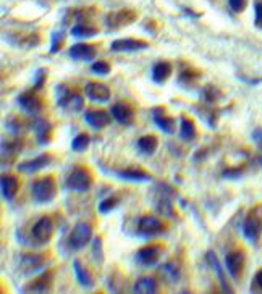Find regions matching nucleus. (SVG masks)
I'll return each instance as SVG.
<instances>
[{
  "label": "nucleus",
  "instance_id": "nucleus-1",
  "mask_svg": "<svg viewBox=\"0 0 262 294\" xmlns=\"http://www.w3.org/2000/svg\"><path fill=\"white\" fill-rule=\"evenodd\" d=\"M31 195H32V199H34V202L37 204H51L57 195V186H55L54 178L47 176V178L37 179V181L32 183Z\"/></svg>",
  "mask_w": 262,
  "mask_h": 294
},
{
  "label": "nucleus",
  "instance_id": "nucleus-2",
  "mask_svg": "<svg viewBox=\"0 0 262 294\" xmlns=\"http://www.w3.org/2000/svg\"><path fill=\"white\" fill-rule=\"evenodd\" d=\"M93 238V228L84 222H79L73 226V230L68 236V248L71 251H81L86 248V244Z\"/></svg>",
  "mask_w": 262,
  "mask_h": 294
},
{
  "label": "nucleus",
  "instance_id": "nucleus-3",
  "mask_svg": "<svg viewBox=\"0 0 262 294\" xmlns=\"http://www.w3.org/2000/svg\"><path fill=\"white\" fill-rule=\"evenodd\" d=\"M163 231H165V226L162 225V222L157 217L144 215L139 218L138 234L143 236V238H155V236H160Z\"/></svg>",
  "mask_w": 262,
  "mask_h": 294
},
{
  "label": "nucleus",
  "instance_id": "nucleus-4",
  "mask_svg": "<svg viewBox=\"0 0 262 294\" xmlns=\"http://www.w3.org/2000/svg\"><path fill=\"white\" fill-rule=\"evenodd\" d=\"M65 184H67L70 191L86 192L89 187H91V175H89V171H86L84 168H76L70 173Z\"/></svg>",
  "mask_w": 262,
  "mask_h": 294
},
{
  "label": "nucleus",
  "instance_id": "nucleus-5",
  "mask_svg": "<svg viewBox=\"0 0 262 294\" xmlns=\"http://www.w3.org/2000/svg\"><path fill=\"white\" fill-rule=\"evenodd\" d=\"M54 234V223L49 217L39 218L31 230V236L37 244H47Z\"/></svg>",
  "mask_w": 262,
  "mask_h": 294
},
{
  "label": "nucleus",
  "instance_id": "nucleus-6",
  "mask_svg": "<svg viewBox=\"0 0 262 294\" xmlns=\"http://www.w3.org/2000/svg\"><path fill=\"white\" fill-rule=\"evenodd\" d=\"M262 233V217L257 212H251L243 223V234L249 242H256Z\"/></svg>",
  "mask_w": 262,
  "mask_h": 294
},
{
  "label": "nucleus",
  "instance_id": "nucleus-7",
  "mask_svg": "<svg viewBox=\"0 0 262 294\" xmlns=\"http://www.w3.org/2000/svg\"><path fill=\"white\" fill-rule=\"evenodd\" d=\"M243 265H244V256L240 251H233L228 252L225 257V268L227 272L230 273V276L233 280H238L240 275L243 272Z\"/></svg>",
  "mask_w": 262,
  "mask_h": 294
},
{
  "label": "nucleus",
  "instance_id": "nucleus-8",
  "mask_svg": "<svg viewBox=\"0 0 262 294\" xmlns=\"http://www.w3.org/2000/svg\"><path fill=\"white\" fill-rule=\"evenodd\" d=\"M84 94L93 102H107L110 99V89L102 83H88L84 86Z\"/></svg>",
  "mask_w": 262,
  "mask_h": 294
},
{
  "label": "nucleus",
  "instance_id": "nucleus-9",
  "mask_svg": "<svg viewBox=\"0 0 262 294\" xmlns=\"http://www.w3.org/2000/svg\"><path fill=\"white\" fill-rule=\"evenodd\" d=\"M147 48V42L138 39H117L110 44L112 52H138Z\"/></svg>",
  "mask_w": 262,
  "mask_h": 294
},
{
  "label": "nucleus",
  "instance_id": "nucleus-10",
  "mask_svg": "<svg viewBox=\"0 0 262 294\" xmlns=\"http://www.w3.org/2000/svg\"><path fill=\"white\" fill-rule=\"evenodd\" d=\"M110 120L112 115L104 110H88L84 113V121L94 129H104L105 126L110 125Z\"/></svg>",
  "mask_w": 262,
  "mask_h": 294
},
{
  "label": "nucleus",
  "instance_id": "nucleus-11",
  "mask_svg": "<svg viewBox=\"0 0 262 294\" xmlns=\"http://www.w3.org/2000/svg\"><path fill=\"white\" fill-rule=\"evenodd\" d=\"M160 259V248L157 246H146L136 252V262L143 267H152Z\"/></svg>",
  "mask_w": 262,
  "mask_h": 294
},
{
  "label": "nucleus",
  "instance_id": "nucleus-12",
  "mask_svg": "<svg viewBox=\"0 0 262 294\" xmlns=\"http://www.w3.org/2000/svg\"><path fill=\"white\" fill-rule=\"evenodd\" d=\"M206 260H207V264L212 267V270H214V273L217 275L220 286H222V291H225V292H233V288L230 286V284H228L227 276H225V273H224V268H222V265H220L219 259H217V256L214 254V252H210V251H209L207 254H206Z\"/></svg>",
  "mask_w": 262,
  "mask_h": 294
},
{
  "label": "nucleus",
  "instance_id": "nucleus-13",
  "mask_svg": "<svg viewBox=\"0 0 262 294\" xmlns=\"http://www.w3.org/2000/svg\"><path fill=\"white\" fill-rule=\"evenodd\" d=\"M18 104L24 112L29 113V115H37L39 112H42V102H40V99H37L32 92L21 94L18 97Z\"/></svg>",
  "mask_w": 262,
  "mask_h": 294
},
{
  "label": "nucleus",
  "instance_id": "nucleus-14",
  "mask_svg": "<svg viewBox=\"0 0 262 294\" xmlns=\"http://www.w3.org/2000/svg\"><path fill=\"white\" fill-rule=\"evenodd\" d=\"M68 55L76 62H89V60H94L96 48L89 44H75L70 47Z\"/></svg>",
  "mask_w": 262,
  "mask_h": 294
},
{
  "label": "nucleus",
  "instance_id": "nucleus-15",
  "mask_svg": "<svg viewBox=\"0 0 262 294\" xmlns=\"http://www.w3.org/2000/svg\"><path fill=\"white\" fill-rule=\"evenodd\" d=\"M165 110L162 109H154L152 110V118H154V123L157 125V128L160 129V131H163L165 134H173L175 133V120L167 117L165 113H163Z\"/></svg>",
  "mask_w": 262,
  "mask_h": 294
},
{
  "label": "nucleus",
  "instance_id": "nucleus-16",
  "mask_svg": "<svg viewBox=\"0 0 262 294\" xmlns=\"http://www.w3.org/2000/svg\"><path fill=\"white\" fill-rule=\"evenodd\" d=\"M51 155L47 154H42L39 155V157L32 159V160H28V162H23L18 165V170L23 171V173H36V171L46 168L47 165H51Z\"/></svg>",
  "mask_w": 262,
  "mask_h": 294
},
{
  "label": "nucleus",
  "instance_id": "nucleus-17",
  "mask_svg": "<svg viewBox=\"0 0 262 294\" xmlns=\"http://www.w3.org/2000/svg\"><path fill=\"white\" fill-rule=\"evenodd\" d=\"M110 115L115 118L120 125H129L131 121H133V110H131L129 105L126 104H115V105H112V109H110Z\"/></svg>",
  "mask_w": 262,
  "mask_h": 294
},
{
  "label": "nucleus",
  "instance_id": "nucleus-18",
  "mask_svg": "<svg viewBox=\"0 0 262 294\" xmlns=\"http://www.w3.org/2000/svg\"><path fill=\"white\" fill-rule=\"evenodd\" d=\"M0 187H2V195L5 201H13L16 192H18V179L12 175H2L0 179Z\"/></svg>",
  "mask_w": 262,
  "mask_h": 294
},
{
  "label": "nucleus",
  "instance_id": "nucleus-19",
  "mask_svg": "<svg viewBox=\"0 0 262 294\" xmlns=\"http://www.w3.org/2000/svg\"><path fill=\"white\" fill-rule=\"evenodd\" d=\"M44 267V257L37 254H26L21 257V272L23 273H34Z\"/></svg>",
  "mask_w": 262,
  "mask_h": 294
},
{
  "label": "nucleus",
  "instance_id": "nucleus-20",
  "mask_svg": "<svg viewBox=\"0 0 262 294\" xmlns=\"http://www.w3.org/2000/svg\"><path fill=\"white\" fill-rule=\"evenodd\" d=\"M73 270H75V276H76V280H78V283L81 284V286L88 288V289H91L94 286V280H93L91 273H89L86 268L81 265V262L78 259L73 262Z\"/></svg>",
  "mask_w": 262,
  "mask_h": 294
},
{
  "label": "nucleus",
  "instance_id": "nucleus-21",
  "mask_svg": "<svg viewBox=\"0 0 262 294\" xmlns=\"http://www.w3.org/2000/svg\"><path fill=\"white\" fill-rule=\"evenodd\" d=\"M117 176L121 178V179H126V181H135V183L151 181V175H147L146 171L136 170V168H131V170H118L117 171Z\"/></svg>",
  "mask_w": 262,
  "mask_h": 294
},
{
  "label": "nucleus",
  "instance_id": "nucleus-22",
  "mask_svg": "<svg viewBox=\"0 0 262 294\" xmlns=\"http://www.w3.org/2000/svg\"><path fill=\"white\" fill-rule=\"evenodd\" d=\"M52 283V273H44L42 276H39L37 280H34L32 283H29L28 286H24V291L28 292H46L51 288Z\"/></svg>",
  "mask_w": 262,
  "mask_h": 294
},
{
  "label": "nucleus",
  "instance_id": "nucleus-23",
  "mask_svg": "<svg viewBox=\"0 0 262 294\" xmlns=\"http://www.w3.org/2000/svg\"><path fill=\"white\" fill-rule=\"evenodd\" d=\"M32 129L37 136L39 144H47L49 142V131H51V125L49 121L42 120V118H34L32 121Z\"/></svg>",
  "mask_w": 262,
  "mask_h": 294
},
{
  "label": "nucleus",
  "instance_id": "nucleus-24",
  "mask_svg": "<svg viewBox=\"0 0 262 294\" xmlns=\"http://www.w3.org/2000/svg\"><path fill=\"white\" fill-rule=\"evenodd\" d=\"M133 291L139 294H154V292H157V283H155V280L151 278V276H143V278H139L135 283Z\"/></svg>",
  "mask_w": 262,
  "mask_h": 294
},
{
  "label": "nucleus",
  "instance_id": "nucleus-25",
  "mask_svg": "<svg viewBox=\"0 0 262 294\" xmlns=\"http://www.w3.org/2000/svg\"><path fill=\"white\" fill-rule=\"evenodd\" d=\"M171 75V65L167 63V62H159L154 65L152 68V79L155 83H163V81H167L168 76Z\"/></svg>",
  "mask_w": 262,
  "mask_h": 294
},
{
  "label": "nucleus",
  "instance_id": "nucleus-26",
  "mask_svg": "<svg viewBox=\"0 0 262 294\" xmlns=\"http://www.w3.org/2000/svg\"><path fill=\"white\" fill-rule=\"evenodd\" d=\"M180 139L182 141H193L196 137V126L191 120L186 117H180Z\"/></svg>",
  "mask_w": 262,
  "mask_h": 294
},
{
  "label": "nucleus",
  "instance_id": "nucleus-27",
  "mask_svg": "<svg viewBox=\"0 0 262 294\" xmlns=\"http://www.w3.org/2000/svg\"><path fill=\"white\" fill-rule=\"evenodd\" d=\"M157 145H159L157 137L151 136V134L139 137V141H138V149L146 155H152L155 151H157Z\"/></svg>",
  "mask_w": 262,
  "mask_h": 294
},
{
  "label": "nucleus",
  "instance_id": "nucleus-28",
  "mask_svg": "<svg viewBox=\"0 0 262 294\" xmlns=\"http://www.w3.org/2000/svg\"><path fill=\"white\" fill-rule=\"evenodd\" d=\"M89 142H91V137H89V134L86 133H79L75 139H73L71 142V149L75 152H84L88 149Z\"/></svg>",
  "mask_w": 262,
  "mask_h": 294
},
{
  "label": "nucleus",
  "instance_id": "nucleus-29",
  "mask_svg": "<svg viewBox=\"0 0 262 294\" xmlns=\"http://www.w3.org/2000/svg\"><path fill=\"white\" fill-rule=\"evenodd\" d=\"M160 273H162L163 276H165V278H167L168 281H171V283H177L178 278H180L178 267H177L175 264H171V262H168V264H165V265H162V267H160Z\"/></svg>",
  "mask_w": 262,
  "mask_h": 294
},
{
  "label": "nucleus",
  "instance_id": "nucleus-30",
  "mask_svg": "<svg viewBox=\"0 0 262 294\" xmlns=\"http://www.w3.org/2000/svg\"><path fill=\"white\" fill-rule=\"evenodd\" d=\"M83 107H84V99H83V97H81L79 94H76V92H71L70 101L67 104V107H65V110H70L73 113H76V112L83 110Z\"/></svg>",
  "mask_w": 262,
  "mask_h": 294
},
{
  "label": "nucleus",
  "instance_id": "nucleus-31",
  "mask_svg": "<svg viewBox=\"0 0 262 294\" xmlns=\"http://www.w3.org/2000/svg\"><path fill=\"white\" fill-rule=\"evenodd\" d=\"M70 95H71V91L65 84L57 86V104H59L62 109L67 107V104L70 101Z\"/></svg>",
  "mask_w": 262,
  "mask_h": 294
},
{
  "label": "nucleus",
  "instance_id": "nucleus-32",
  "mask_svg": "<svg viewBox=\"0 0 262 294\" xmlns=\"http://www.w3.org/2000/svg\"><path fill=\"white\" fill-rule=\"evenodd\" d=\"M71 34L76 37H91L96 34V29L86 26V24H76V26L71 28Z\"/></svg>",
  "mask_w": 262,
  "mask_h": 294
},
{
  "label": "nucleus",
  "instance_id": "nucleus-33",
  "mask_svg": "<svg viewBox=\"0 0 262 294\" xmlns=\"http://www.w3.org/2000/svg\"><path fill=\"white\" fill-rule=\"evenodd\" d=\"M157 210L160 212V214L167 215V217H175L173 215V207H171V202L168 201V198H165V195H162L160 199H157Z\"/></svg>",
  "mask_w": 262,
  "mask_h": 294
},
{
  "label": "nucleus",
  "instance_id": "nucleus-34",
  "mask_svg": "<svg viewBox=\"0 0 262 294\" xmlns=\"http://www.w3.org/2000/svg\"><path fill=\"white\" fill-rule=\"evenodd\" d=\"M93 73L94 75H101V76H105V75H109L110 73V65L107 62H102V60H97L93 63V67H91Z\"/></svg>",
  "mask_w": 262,
  "mask_h": 294
},
{
  "label": "nucleus",
  "instance_id": "nucleus-35",
  "mask_svg": "<svg viewBox=\"0 0 262 294\" xmlns=\"http://www.w3.org/2000/svg\"><path fill=\"white\" fill-rule=\"evenodd\" d=\"M118 204L117 198H109V199H104L102 202H99V212L101 214H109L112 209H115Z\"/></svg>",
  "mask_w": 262,
  "mask_h": 294
},
{
  "label": "nucleus",
  "instance_id": "nucleus-36",
  "mask_svg": "<svg viewBox=\"0 0 262 294\" xmlns=\"http://www.w3.org/2000/svg\"><path fill=\"white\" fill-rule=\"evenodd\" d=\"M46 76H47V71L44 68H39L36 73H34V89H40L46 81Z\"/></svg>",
  "mask_w": 262,
  "mask_h": 294
},
{
  "label": "nucleus",
  "instance_id": "nucleus-37",
  "mask_svg": "<svg viewBox=\"0 0 262 294\" xmlns=\"http://www.w3.org/2000/svg\"><path fill=\"white\" fill-rule=\"evenodd\" d=\"M228 5H230V8L235 13H240L246 7V0H228Z\"/></svg>",
  "mask_w": 262,
  "mask_h": 294
},
{
  "label": "nucleus",
  "instance_id": "nucleus-38",
  "mask_svg": "<svg viewBox=\"0 0 262 294\" xmlns=\"http://www.w3.org/2000/svg\"><path fill=\"white\" fill-rule=\"evenodd\" d=\"M201 95L204 97V101H207V102H214L215 101V97H217V91L212 86L206 87L204 91L201 92Z\"/></svg>",
  "mask_w": 262,
  "mask_h": 294
},
{
  "label": "nucleus",
  "instance_id": "nucleus-39",
  "mask_svg": "<svg viewBox=\"0 0 262 294\" xmlns=\"http://www.w3.org/2000/svg\"><path fill=\"white\" fill-rule=\"evenodd\" d=\"M254 12H256V26L262 28V2L254 4Z\"/></svg>",
  "mask_w": 262,
  "mask_h": 294
},
{
  "label": "nucleus",
  "instance_id": "nucleus-40",
  "mask_svg": "<svg viewBox=\"0 0 262 294\" xmlns=\"http://www.w3.org/2000/svg\"><path fill=\"white\" fill-rule=\"evenodd\" d=\"M241 173H243L241 168H228L224 171V178H238L241 176Z\"/></svg>",
  "mask_w": 262,
  "mask_h": 294
},
{
  "label": "nucleus",
  "instance_id": "nucleus-41",
  "mask_svg": "<svg viewBox=\"0 0 262 294\" xmlns=\"http://www.w3.org/2000/svg\"><path fill=\"white\" fill-rule=\"evenodd\" d=\"M257 289V291H262V268L256 273L254 276V281H252V291Z\"/></svg>",
  "mask_w": 262,
  "mask_h": 294
},
{
  "label": "nucleus",
  "instance_id": "nucleus-42",
  "mask_svg": "<svg viewBox=\"0 0 262 294\" xmlns=\"http://www.w3.org/2000/svg\"><path fill=\"white\" fill-rule=\"evenodd\" d=\"M62 42V32L59 34V32H57V34H54L52 36V48H51V52L52 54H55L57 51H59V44Z\"/></svg>",
  "mask_w": 262,
  "mask_h": 294
},
{
  "label": "nucleus",
  "instance_id": "nucleus-43",
  "mask_svg": "<svg viewBox=\"0 0 262 294\" xmlns=\"http://www.w3.org/2000/svg\"><path fill=\"white\" fill-rule=\"evenodd\" d=\"M252 137H254V141H262V129H256L252 133Z\"/></svg>",
  "mask_w": 262,
  "mask_h": 294
},
{
  "label": "nucleus",
  "instance_id": "nucleus-44",
  "mask_svg": "<svg viewBox=\"0 0 262 294\" xmlns=\"http://www.w3.org/2000/svg\"><path fill=\"white\" fill-rule=\"evenodd\" d=\"M259 162H260V165H262V157H259Z\"/></svg>",
  "mask_w": 262,
  "mask_h": 294
}]
</instances>
